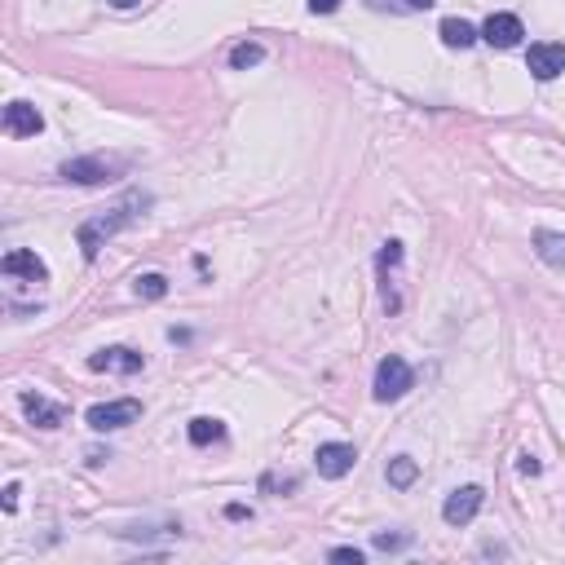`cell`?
<instances>
[{
  "label": "cell",
  "instance_id": "cell-1",
  "mask_svg": "<svg viewBox=\"0 0 565 565\" xmlns=\"http://www.w3.org/2000/svg\"><path fill=\"white\" fill-rule=\"evenodd\" d=\"M146 208H151V195H137V190H133V195H124L111 212H102V217H89V221H84V226L76 230V243H80L84 261H98V252L106 248V239H115L120 230H129Z\"/></svg>",
  "mask_w": 565,
  "mask_h": 565
},
{
  "label": "cell",
  "instance_id": "cell-2",
  "mask_svg": "<svg viewBox=\"0 0 565 565\" xmlns=\"http://www.w3.org/2000/svg\"><path fill=\"white\" fill-rule=\"evenodd\" d=\"M129 173V159L124 155H84V159H67L58 168L62 181H76V186H106V181Z\"/></svg>",
  "mask_w": 565,
  "mask_h": 565
},
{
  "label": "cell",
  "instance_id": "cell-3",
  "mask_svg": "<svg viewBox=\"0 0 565 565\" xmlns=\"http://www.w3.org/2000/svg\"><path fill=\"white\" fill-rule=\"evenodd\" d=\"M142 420V402L137 398H120V402H98V407L84 411V424L93 433H115V429H129V424Z\"/></svg>",
  "mask_w": 565,
  "mask_h": 565
},
{
  "label": "cell",
  "instance_id": "cell-4",
  "mask_svg": "<svg viewBox=\"0 0 565 565\" xmlns=\"http://www.w3.org/2000/svg\"><path fill=\"white\" fill-rule=\"evenodd\" d=\"M411 385H415L411 362L398 358V354H389V358L376 367V385H371V393H376V402H398V398H407Z\"/></svg>",
  "mask_w": 565,
  "mask_h": 565
},
{
  "label": "cell",
  "instance_id": "cell-5",
  "mask_svg": "<svg viewBox=\"0 0 565 565\" xmlns=\"http://www.w3.org/2000/svg\"><path fill=\"white\" fill-rule=\"evenodd\" d=\"M482 504H486V490L482 486H460V490H451V495H446L442 521H446V526H468V521L482 513Z\"/></svg>",
  "mask_w": 565,
  "mask_h": 565
},
{
  "label": "cell",
  "instance_id": "cell-6",
  "mask_svg": "<svg viewBox=\"0 0 565 565\" xmlns=\"http://www.w3.org/2000/svg\"><path fill=\"white\" fill-rule=\"evenodd\" d=\"M526 67H530V76L543 80V84L557 80L565 71V45H561V40H539V45H530Z\"/></svg>",
  "mask_w": 565,
  "mask_h": 565
},
{
  "label": "cell",
  "instance_id": "cell-7",
  "mask_svg": "<svg viewBox=\"0 0 565 565\" xmlns=\"http://www.w3.org/2000/svg\"><path fill=\"white\" fill-rule=\"evenodd\" d=\"M314 464H318V477H327V482H340L345 473H354L358 451H354L349 442H323V446H318V455H314Z\"/></svg>",
  "mask_w": 565,
  "mask_h": 565
},
{
  "label": "cell",
  "instance_id": "cell-8",
  "mask_svg": "<svg viewBox=\"0 0 565 565\" xmlns=\"http://www.w3.org/2000/svg\"><path fill=\"white\" fill-rule=\"evenodd\" d=\"M89 367L93 371H115V376H137V371L146 367V358L137 354V349H129V345H111V349L89 354Z\"/></svg>",
  "mask_w": 565,
  "mask_h": 565
},
{
  "label": "cell",
  "instance_id": "cell-9",
  "mask_svg": "<svg viewBox=\"0 0 565 565\" xmlns=\"http://www.w3.org/2000/svg\"><path fill=\"white\" fill-rule=\"evenodd\" d=\"M521 36H526V27H521L517 14H490L482 23V40L490 49H517Z\"/></svg>",
  "mask_w": 565,
  "mask_h": 565
},
{
  "label": "cell",
  "instance_id": "cell-10",
  "mask_svg": "<svg viewBox=\"0 0 565 565\" xmlns=\"http://www.w3.org/2000/svg\"><path fill=\"white\" fill-rule=\"evenodd\" d=\"M0 270L9 274V279H27V283H49V265L36 257V252L27 248H14L5 252V261H0Z\"/></svg>",
  "mask_w": 565,
  "mask_h": 565
},
{
  "label": "cell",
  "instance_id": "cell-11",
  "mask_svg": "<svg viewBox=\"0 0 565 565\" xmlns=\"http://www.w3.org/2000/svg\"><path fill=\"white\" fill-rule=\"evenodd\" d=\"M40 129H45V115H40L31 102H9L5 106V133L9 137H36Z\"/></svg>",
  "mask_w": 565,
  "mask_h": 565
},
{
  "label": "cell",
  "instance_id": "cell-12",
  "mask_svg": "<svg viewBox=\"0 0 565 565\" xmlns=\"http://www.w3.org/2000/svg\"><path fill=\"white\" fill-rule=\"evenodd\" d=\"M23 411H27V420L36 424V429H58L62 420H67V407H58V402H49V398H40V393H23Z\"/></svg>",
  "mask_w": 565,
  "mask_h": 565
},
{
  "label": "cell",
  "instance_id": "cell-13",
  "mask_svg": "<svg viewBox=\"0 0 565 565\" xmlns=\"http://www.w3.org/2000/svg\"><path fill=\"white\" fill-rule=\"evenodd\" d=\"M402 257H407V252H402V243H398V239H389L385 248H380V257H376V265H380V287H385V305H389V309H398V305H402V301H398V292H393V283H389V270H398Z\"/></svg>",
  "mask_w": 565,
  "mask_h": 565
},
{
  "label": "cell",
  "instance_id": "cell-14",
  "mask_svg": "<svg viewBox=\"0 0 565 565\" xmlns=\"http://www.w3.org/2000/svg\"><path fill=\"white\" fill-rule=\"evenodd\" d=\"M535 252H539L543 265H552V270H565V234L539 230V234H535Z\"/></svg>",
  "mask_w": 565,
  "mask_h": 565
},
{
  "label": "cell",
  "instance_id": "cell-15",
  "mask_svg": "<svg viewBox=\"0 0 565 565\" xmlns=\"http://www.w3.org/2000/svg\"><path fill=\"white\" fill-rule=\"evenodd\" d=\"M477 40H482V31H477L473 23H464V18H446L442 23V45L468 49V45H477Z\"/></svg>",
  "mask_w": 565,
  "mask_h": 565
},
{
  "label": "cell",
  "instance_id": "cell-16",
  "mask_svg": "<svg viewBox=\"0 0 565 565\" xmlns=\"http://www.w3.org/2000/svg\"><path fill=\"white\" fill-rule=\"evenodd\" d=\"M190 446H212V442H226V424L212 420V415H199V420H190Z\"/></svg>",
  "mask_w": 565,
  "mask_h": 565
},
{
  "label": "cell",
  "instance_id": "cell-17",
  "mask_svg": "<svg viewBox=\"0 0 565 565\" xmlns=\"http://www.w3.org/2000/svg\"><path fill=\"white\" fill-rule=\"evenodd\" d=\"M415 477H420V464H415L411 455H393V460H389V486L393 490H407Z\"/></svg>",
  "mask_w": 565,
  "mask_h": 565
},
{
  "label": "cell",
  "instance_id": "cell-18",
  "mask_svg": "<svg viewBox=\"0 0 565 565\" xmlns=\"http://www.w3.org/2000/svg\"><path fill=\"white\" fill-rule=\"evenodd\" d=\"M257 62H265V45H261V40H243V45L230 49V67L234 71H248V67H257Z\"/></svg>",
  "mask_w": 565,
  "mask_h": 565
},
{
  "label": "cell",
  "instance_id": "cell-19",
  "mask_svg": "<svg viewBox=\"0 0 565 565\" xmlns=\"http://www.w3.org/2000/svg\"><path fill=\"white\" fill-rule=\"evenodd\" d=\"M133 292L142 296V301H164V296H168V279H164V274H142V279L133 283Z\"/></svg>",
  "mask_w": 565,
  "mask_h": 565
},
{
  "label": "cell",
  "instance_id": "cell-20",
  "mask_svg": "<svg viewBox=\"0 0 565 565\" xmlns=\"http://www.w3.org/2000/svg\"><path fill=\"white\" fill-rule=\"evenodd\" d=\"M371 543H376V552H402V548H411L415 543V535L411 530H398V535H376Z\"/></svg>",
  "mask_w": 565,
  "mask_h": 565
},
{
  "label": "cell",
  "instance_id": "cell-21",
  "mask_svg": "<svg viewBox=\"0 0 565 565\" xmlns=\"http://www.w3.org/2000/svg\"><path fill=\"white\" fill-rule=\"evenodd\" d=\"M327 557H332V561H349V565H362V561H367V557H362V548H332Z\"/></svg>",
  "mask_w": 565,
  "mask_h": 565
},
{
  "label": "cell",
  "instance_id": "cell-22",
  "mask_svg": "<svg viewBox=\"0 0 565 565\" xmlns=\"http://www.w3.org/2000/svg\"><path fill=\"white\" fill-rule=\"evenodd\" d=\"M0 504H5V513H14V508H18V482H9V486H5V495H0Z\"/></svg>",
  "mask_w": 565,
  "mask_h": 565
},
{
  "label": "cell",
  "instance_id": "cell-23",
  "mask_svg": "<svg viewBox=\"0 0 565 565\" xmlns=\"http://www.w3.org/2000/svg\"><path fill=\"white\" fill-rule=\"evenodd\" d=\"M517 468H521V473H526V477H539V460H535V455H521V460H517Z\"/></svg>",
  "mask_w": 565,
  "mask_h": 565
},
{
  "label": "cell",
  "instance_id": "cell-24",
  "mask_svg": "<svg viewBox=\"0 0 565 565\" xmlns=\"http://www.w3.org/2000/svg\"><path fill=\"white\" fill-rule=\"evenodd\" d=\"M309 9H314V14H336L340 0H309Z\"/></svg>",
  "mask_w": 565,
  "mask_h": 565
},
{
  "label": "cell",
  "instance_id": "cell-25",
  "mask_svg": "<svg viewBox=\"0 0 565 565\" xmlns=\"http://www.w3.org/2000/svg\"><path fill=\"white\" fill-rule=\"evenodd\" d=\"M226 517H230V521H243V517H252V508H243V504H230V508H226Z\"/></svg>",
  "mask_w": 565,
  "mask_h": 565
},
{
  "label": "cell",
  "instance_id": "cell-26",
  "mask_svg": "<svg viewBox=\"0 0 565 565\" xmlns=\"http://www.w3.org/2000/svg\"><path fill=\"white\" fill-rule=\"evenodd\" d=\"M407 5H411V9H433L437 0H407Z\"/></svg>",
  "mask_w": 565,
  "mask_h": 565
},
{
  "label": "cell",
  "instance_id": "cell-27",
  "mask_svg": "<svg viewBox=\"0 0 565 565\" xmlns=\"http://www.w3.org/2000/svg\"><path fill=\"white\" fill-rule=\"evenodd\" d=\"M111 5H115V9H133L137 0H111Z\"/></svg>",
  "mask_w": 565,
  "mask_h": 565
}]
</instances>
